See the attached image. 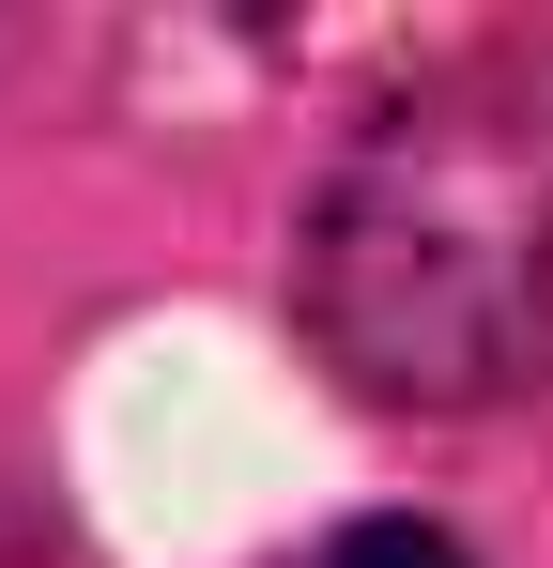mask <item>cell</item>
Segmentation results:
<instances>
[{
  "label": "cell",
  "mask_w": 553,
  "mask_h": 568,
  "mask_svg": "<svg viewBox=\"0 0 553 568\" xmlns=\"http://www.w3.org/2000/svg\"><path fill=\"white\" fill-rule=\"evenodd\" d=\"M308 338L400 399L476 415L553 354V62L476 47L369 108L308 200Z\"/></svg>",
  "instance_id": "1"
},
{
  "label": "cell",
  "mask_w": 553,
  "mask_h": 568,
  "mask_svg": "<svg viewBox=\"0 0 553 568\" xmlns=\"http://www.w3.org/2000/svg\"><path fill=\"white\" fill-rule=\"evenodd\" d=\"M308 568H461V538H431V523H339Z\"/></svg>",
  "instance_id": "2"
}]
</instances>
